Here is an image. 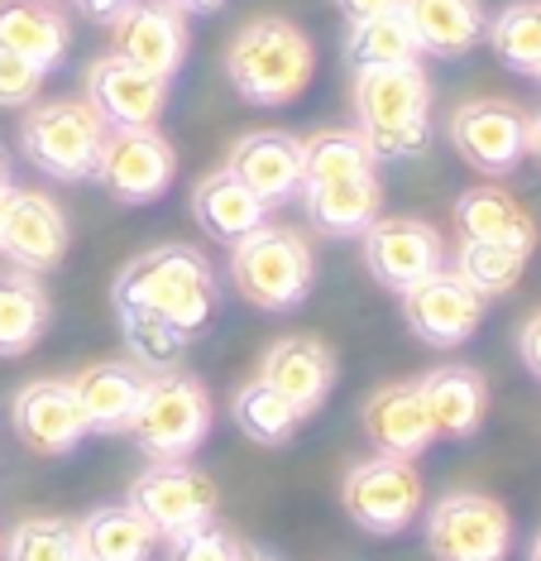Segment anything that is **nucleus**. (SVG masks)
<instances>
[{"instance_id": "obj_2", "label": "nucleus", "mask_w": 541, "mask_h": 561, "mask_svg": "<svg viewBox=\"0 0 541 561\" xmlns=\"http://www.w3.org/2000/svg\"><path fill=\"white\" fill-rule=\"evenodd\" d=\"M355 130L373 159H417L431 145V82L407 68H355Z\"/></svg>"}, {"instance_id": "obj_6", "label": "nucleus", "mask_w": 541, "mask_h": 561, "mask_svg": "<svg viewBox=\"0 0 541 561\" xmlns=\"http://www.w3.org/2000/svg\"><path fill=\"white\" fill-rule=\"evenodd\" d=\"M211 432V393L187 369H149L130 437L149 461H183Z\"/></svg>"}, {"instance_id": "obj_16", "label": "nucleus", "mask_w": 541, "mask_h": 561, "mask_svg": "<svg viewBox=\"0 0 541 561\" xmlns=\"http://www.w3.org/2000/svg\"><path fill=\"white\" fill-rule=\"evenodd\" d=\"M68 240H72V231H68V216H62L58 202L34 193V187H15L5 226H0V254L24 274H48L62 264Z\"/></svg>"}, {"instance_id": "obj_23", "label": "nucleus", "mask_w": 541, "mask_h": 561, "mask_svg": "<svg viewBox=\"0 0 541 561\" xmlns=\"http://www.w3.org/2000/svg\"><path fill=\"white\" fill-rule=\"evenodd\" d=\"M417 393H422V403H427L436 437H450V442L474 437L488 413V385L480 369H470V365L431 369L427 379H417Z\"/></svg>"}, {"instance_id": "obj_34", "label": "nucleus", "mask_w": 541, "mask_h": 561, "mask_svg": "<svg viewBox=\"0 0 541 561\" xmlns=\"http://www.w3.org/2000/svg\"><path fill=\"white\" fill-rule=\"evenodd\" d=\"M522 270H527V254L513 250V245H494V240H460V250H456V274L465 278V284L480 288L484 298L518 288Z\"/></svg>"}, {"instance_id": "obj_28", "label": "nucleus", "mask_w": 541, "mask_h": 561, "mask_svg": "<svg viewBox=\"0 0 541 561\" xmlns=\"http://www.w3.org/2000/svg\"><path fill=\"white\" fill-rule=\"evenodd\" d=\"M77 547L87 561H153L159 533L135 504H101L77 523Z\"/></svg>"}, {"instance_id": "obj_24", "label": "nucleus", "mask_w": 541, "mask_h": 561, "mask_svg": "<svg viewBox=\"0 0 541 561\" xmlns=\"http://www.w3.org/2000/svg\"><path fill=\"white\" fill-rule=\"evenodd\" d=\"M302 207H307L312 231L331 236V240H350V236L369 231L373 216H383V183L373 173L312 183V187H302Z\"/></svg>"}, {"instance_id": "obj_5", "label": "nucleus", "mask_w": 541, "mask_h": 561, "mask_svg": "<svg viewBox=\"0 0 541 561\" xmlns=\"http://www.w3.org/2000/svg\"><path fill=\"white\" fill-rule=\"evenodd\" d=\"M106 135H111V125L96 116V106L87 96L34 101L20 121L24 159L44 178H58V183H82V178H92Z\"/></svg>"}, {"instance_id": "obj_49", "label": "nucleus", "mask_w": 541, "mask_h": 561, "mask_svg": "<svg viewBox=\"0 0 541 561\" xmlns=\"http://www.w3.org/2000/svg\"><path fill=\"white\" fill-rule=\"evenodd\" d=\"M537 82H541V72H537Z\"/></svg>"}, {"instance_id": "obj_44", "label": "nucleus", "mask_w": 541, "mask_h": 561, "mask_svg": "<svg viewBox=\"0 0 541 561\" xmlns=\"http://www.w3.org/2000/svg\"><path fill=\"white\" fill-rule=\"evenodd\" d=\"M10 197H15V183L0 187V226H5V211H10Z\"/></svg>"}, {"instance_id": "obj_4", "label": "nucleus", "mask_w": 541, "mask_h": 561, "mask_svg": "<svg viewBox=\"0 0 541 561\" xmlns=\"http://www.w3.org/2000/svg\"><path fill=\"white\" fill-rule=\"evenodd\" d=\"M230 278L235 293L260 312H292L316 284V260L302 231L264 221L260 231L230 245Z\"/></svg>"}, {"instance_id": "obj_9", "label": "nucleus", "mask_w": 541, "mask_h": 561, "mask_svg": "<svg viewBox=\"0 0 541 561\" xmlns=\"http://www.w3.org/2000/svg\"><path fill=\"white\" fill-rule=\"evenodd\" d=\"M450 145L484 178H508L527 159V116L513 101L474 96L450 111Z\"/></svg>"}, {"instance_id": "obj_30", "label": "nucleus", "mask_w": 541, "mask_h": 561, "mask_svg": "<svg viewBox=\"0 0 541 561\" xmlns=\"http://www.w3.org/2000/svg\"><path fill=\"white\" fill-rule=\"evenodd\" d=\"M345 58L355 68H407V62H417L422 48H417V34H412L403 5L369 15V20H355L350 39H345Z\"/></svg>"}, {"instance_id": "obj_15", "label": "nucleus", "mask_w": 541, "mask_h": 561, "mask_svg": "<svg viewBox=\"0 0 541 561\" xmlns=\"http://www.w3.org/2000/svg\"><path fill=\"white\" fill-rule=\"evenodd\" d=\"M87 101L111 130H149L169 106V82L125 62L120 54H106L87 68Z\"/></svg>"}, {"instance_id": "obj_12", "label": "nucleus", "mask_w": 541, "mask_h": 561, "mask_svg": "<svg viewBox=\"0 0 541 561\" xmlns=\"http://www.w3.org/2000/svg\"><path fill=\"white\" fill-rule=\"evenodd\" d=\"M125 504H135L139 514L153 523L159 538H177V533L216 518L221 494H216V480L206 476V470H192L183 461H153L145 476L130 484V500Z\"/></svg>"}, {"instance_id": "obj_7", "label": "nucleus", "mask_w": 541, "mask_h": 561, "mask_svg": "<svg viewBox=\"0 0 541 561\" xmlns=\"http://www.w3.org/2000/svg\"><path fill=\"white\" fill-rule=\"evenodd\" d=\"M341 504L365 533L393 538L407 523H417L422 504H427V484L417 476V461H407V456H369V461L350 466Z\"/></svg>"}, {"instance_id": "obj_41", "label": "nucleus", "mask_w": 541, "mask_h": 561, "mask_svg": "<svg viewBox=\"0 0 541 561\" xmlns=\"http://www.w3.org/2000/svg\"><path fill=\"white\" fill-rule=\"evenodd\" d=\"M72 5L82 10V15H92V20H115L125 5H130V0H72Z\"/></svg>"}, {"instance_id": "obj_13", "label": "nucleus", "mask_w": 541, "mask_h": 561, "mask_svg": "<svg viewBox=\"0 0 541 561\" xmlns=\"http://www.w3.org/2000/svg\"><path fill=\"white\" fill-rule=\"evenodd\" d=\"M365 240V264L389 293L412 288L417 278L446 270V240L422 216H373Z\"/></svg>"}, {"instance_id": "obj_8", "label": "nucleus", "mask_w": 541, "mask_h": 561, "mask_svg": "<svg viewBox=\"0 0 541 561\" xmlns=\"http://www.w3.org/2000/svg\"><path fill=\"white\" fill-rule=\"evenodd\" d=\"M513 547V518L494 494L450 490L427 508L431 561H504Z\"/></svg>"}, {"instance_id": "obj_25", "label": "nucleus", "mask_w": 541, "mask_h": 561, "mask_svg": "<svg viewBox=\"0 0 541 561\" xmlns=\"http://www.w3.org/2000/svg\"><path fill=\"white\" fill-rule=\"evenodd\" d=\"M192 211H197L202 231L211 240L235 245V240H244L250 231H260L274 207H268L254 187H244L230 169H216V173H206L197 183V193H192Z\"/></svg>"}, {"instance_id": "obj_38", "label": "nucleus", "mask_w": 541, "mask_h": 561, "mask_svg": "<svg viewBox=\"0 0 541 561\" xmlns=\"http://www.w3.org/2000/svg\"><path fill=\"white\" fill-rule=\"evenodd\" d=\"M44 92V68L0 48V106H34Z\"/></svg>"}, {"instance_id": "obj_20", "label": "nucleus", "mask_w": 541, "mask_h": 561, "mask_svg": "<svg viewBox=\"0 0 541 561\" xmlns=\"http://www.w3.org/2000/svg\"><path fill=\"white\" fill-rule=\"evenodd\" d=\"M230 173L254 187L268 207H283L302 193V139L283 130H250L230 149Z\"/></svg>"}, {"instance_id": "obj_37", "label": "nucleus", "mask_w": 541, "mask_h": 561, "mask_svg": "<svg viewBox=\"0 0 541 561\" xmlns=\"http://www.w3.org/2000/svg\"><path fill=\"white\" fill-rule=\"evenodd\" d=\"M240 538L230 528H221L216 518L197 523V528L177 533V538H169V561H235L240 557Z\"/></svg>"}, {"instance_id": "obj_11", "label": "nucleus", "mask_w": 541, "mask_h": 561, "mask_svg": "<svg viewBox=\"0 0 541 561\" xmlns=\"http://www.w3.org/2000/svg\"><path fill=\"white\" fill-rule=\"evenodd\" d=\"M398 302H403V322L412 336H422L436 351H450V346H465L480 331L488 298L474 284H465L456 270H436L398 293Z\"/></svg>"}, {"instance_id": "obj_39", "label": "nucleus", "mask_w": 541, "mask_h": 561, "mask_svg": "<svg viewBox=\"0 0 541 561\" xmlns=\"http://www.w3.org/2000/svg\"><path fill=\"white\" fill-rule=\"evenodd\" d=\"M518 355H522V365L532 369V379H541V312H532L522 322V331H518Z\"/></svg>"}, {"instance_id": "obj_14", "label": "nucleus", "mask_w": 541, "mask_h": 561, "mask_svg": "<svg viewBox=\"0 0 541 561\" xmlns=\"http://www.w3.org/2000/svg\"><path fill=\"white\" fill-rule=\"evenodd\" d=\"M111 44L125 62L173 82L187 62V15L169 0H130L111 20Z\"/></svg>"}, {"instance_id": "obj_42", "label": "nucleus", "mask_w": 541, "mask_h": 561, "mask_svg": "<svg viewBox=\"0 0 541 561\" xmlns=\"http://www.w3.org/2000/svg\"><path fill=\"white\" fill-rule=\"evenodd\" d=\"M527 159L541 169V111L537 116H527Z\"/></svg>"}, {"instance_id": "obj_26", "label": "nucleus", "mask_w": 541, "mask_h": 561, "mask_svg": "<svg viewBox=\"0 0 541 561\" xmlns=\"http://www.w3.org/2000/svg\"><path fill=\"white\" fill-rule=\"evenodd\" d=\"M456 231L460 240H494V245H513L522 254L537 250V221L513 193L494 183H480L456 202Z\"/></svg>"}, {"instance_id": "obj_1", "label": "nucleus", "mask_w": 541, "mask_h": 561, "mask_svg": "<svg viewBox=\"0 0 541 561\" xmlns=\"http://www.w3.org/2000/svg\"><path fill=\"white\" fill-rule=\"evenodd\" d=\"M115 308H139L163 317L183 336H202L221 308V284L211 264L187 245H163L130 260L115 278Z\"/></svg>"}, {"instance_id": "obj_47", "label": "nucleus", "mask_w": 541, "mask_h": 561, "mask_svg": "<svg viewBox=\"0 0 541 561\" xmlns=\"http://www.w3.org/2000/svg\"><path fill=\"white\" fill-rule=\"evenodd\" d=\"M527 561H541V533H537V542H532V557H527Z\"/></svg>"}, {"instance_id": "obj_45", "label": "nucleus", "mask_w": 541, "mask_h": 561, "mask_svg": "<svg viewBox=\"0 0 541 561\" xmlns=\"http://www.w3.org/2000/svg\"><path fill=\"white\" fill-rule=\"evenodd\" d=\"M0 187H10V154H5V145H0Z\"/></svg>"}, {"instance_id": "obj_48", "label": "nucleus", "mask_w": 541, "mask_h": 561, "mask_svg": "<svg viewBox=\"0 0 541 561\" xmlns=\"http://www.w3.org/2000/svg\"><path fill=\"white\" fill-rule=\"evenodd\" d=\"M0 561H5V538H0Z\"/></svg>"}, {"instance_id": "obj_21", "label": "nucleus", "mask_w": 541, "mask_h": 561, "mask_svg": "<svg viewBox=\"0 0 541 561\" xmlns=\"http://www.w3.org/2000/svg\"><path fill=\"white\" fill-rule=\"evenodd\" d=\"M145 379L149 369H139L130 360H101L92 369L72 379V393L82 403V417H87V432H130V417L139 399H145Z\"/></svg>"}, {"instance_id": "obj_19", "label": "nucleus", "mask_w": 541, "mask_h": 561, "mask_svg": "<svg viewBox=\"0 0 541 561\" xmlns=\"http://www.w3.org/2000/svg\"><path fill=\"white\" fill-rule=\"evenodd\" d=\"M359 427H365V437L379 456H407V461H417L436 442V427L427 417V403H422L417 385L373 389L365 408H359Z\"/></svg>"}, {"instance_id": "obj_22", "label": "nucleus", "mask_w": 541, "mask_h": 561, "mask_svg": "<svg viewBox=\"0 0 541 561\" xmlns=\"http://www.w3.org/2000/svg\"><path fill=\"white\" fill-rule=\"evenodd\" d=\"M0 48L54 72L72 48V24L54 0H0Z\"/></svg>"}, {"instance_id": "obj_18", "label": "nucleus", "mask_w": 541, "mask_h": 561, "mask_svg": "<svg viewBox=\"0 0 541 561\" xmlns=\"http://www.w3.org/2000/svg\"><path fill=\"white\" fill-rule=\"evenodd\" d=\"M260 379L312 417L336 389V351L316 336H278L260 360Z\"/></svg>"}, {"instance_id": "obj_40", "label": "nucleus", "mask_w": 541, "mask_h": 561, "mask_svg": "<svg viewBox=\"0 0 541 561\" xmlns=\"http://www.w3.org/2000/svg\"><path fill=\"white\" fill-rule=\"evenodd\" d=\"M403 5V0H336V10L345 20H369V15H383V10H398Z\"/></svg>"}, {"instance_id": "obj_29", "label": "nucleus", "mask_w": 541, "mask_h": 561, "mask_svg": "<svg viewBox=\"0 0 541 561\" xmlns=\"http://www.w3.org/2000/svg\"><path fill=\"white\" fill-rule=\"evenodd\" d=\"M48 293L34 274L24 270H0V355L15 360L38 346L48 331Z\"/></svg>"}, {"instance_id": "obj_35", "label": "nucleus", "mask_w": 541, "mask_h": 561, "mask_svg": "<svg viewBox=\"0 0 541 561\" xmlns=\"http://www.w3.org/2000/svg\"><path fill=\"white\" fill-rule=\"evenodd\" d=\"M120 331H125V346H130L139 369H177L183 365L187 336L163 322V317L139 312V308H120Z\"/></svg>"}, {"instance_id": "obj_43", "label": "nucleus", "mask_w": 541, "mask_h": 561, "mask_svg": "<svg viewBox=\"0 0 541 561\" xmlns=\"http://www.w3.org/2000/svg\"><path fill=\"white\" fill-rule=\"evenodd\" d=\"M169 5H177L183 15H211V10H221L226 0H169Z\"/></svg>"}, {"instance_id": "obj_17", "label": "nucleus", "mask_w": 541, "mask_h": 561, "mask_svg": "<svg viewBox=\"0 0 541 561\" xmlns=\"http://www.w3.org/2000/svg\"><path fill=\"white\" fill-rule=\"evenodd\" d=\"M10 423L34 456H68L87 437V417L72 393V379H30L10 403Z\"/></svg>"}, {"instance_id": "obj_33", "label": "nucleus", "mask_w": 541, "mask_h": 561, "mask_svg": "<svg viewBox=\"0 0 541 561\" xmlns=\"http://www.w3.org/2000/svg\"><path fill=\"white\" fill-rule=\"evenodd\" d=\"M488 44L522 78L541 72V0H513L494 20H488Z\"/></svg>"}, {"instance_id": "obj_3", "label": "nucleus", "mask_w": 541, "mask_h": 561, "mask_svg": "<svg viewBox=\"0 0 541 561\" xmlns=\"http://www.w3.org/2000/svg\"><path fill=\"white\" fill-rule=\"evenodd\" d=\"M316 72V48L292 20H250L226 48V78L250 106H292Z\"/></svg>"}, {"instance_id": "obj_50", "label": "nucleus", "mask_w": 541, "mask_h": 561, "mask_svg": "<svg viewBox=\"0 0 541 561\" xmlns=\"http://www.w3.org/2000/svg\"><path fill=\"white\" fill-rule=\"evenodd\" d=\"M82 561H87V557H82Z\"/></svg>"}, {"instance_id": "obj_27", "label": "nucleus", "mask_w": 541, "mask_h": 561, "mask_svg": "<svg viewBox=\"0 0 541 561\" xmlns=\"http://www.w3.org/2000/svg\"><path fill=\"white\" fill-rule=\"evenodd\" d=\"M403 15L431 58H465L488 30L480 0H403Z\"/></svg>"}, {"instance_id": "obj_32", "label": "nucleus", "mask_w": 541, "mask_h": 561, "mask_svg": "<svg viewBox=\"0 0 541 561\" xmlns=\"http://www.w3.org/2000/svg\"><path fill=\"white\" fill-rule=\"evenodd\" d=\"M373 163L379 159H373V149L359 130H316L312 139H302V187L373 173Z\"/></svg>"}, {"instance_id": "obj_46", "label": "nucleus", "mask_w": 541, "mask_h": 561, "mask_svg": "<svg viewBox=\"0 0 541 561\" xmlns=\"http://www.w3.org/2000/svg\"><path fill=\"white\" fill-rule=\"evenodd\" d=\"M235 561H278V557H268V552H250V547H240V557Z\"/></svg>"}, {"instance_id": "obj_31", "label": "nucleus", "mask_w": 541, "mask_h": 561, "mask_svg": "<svg viewBox=\"0 0 541 561\" xmlns=\"http://www.w3.org/2000/svg\"><path fill=\"white\" fill-rule=\"evenodd\" d=\"M230 413H235V427L244 432V437L260 442V446H288L302 432V423H307L302 408L288 403L278 389H268L260 375H254L250 385L235 389V403H230Z\"/></svg>"}, {"instance_id": "obj_10", "label": "nucleus", "mask_w": 541, "mask_h": 561, "mask_svg": "<svg viewBox=\"0 0 541 561\" xmlns=\"http://www.w3.org/2000/svg\"><path fill=\"white\" fill-rule=\"evenodd\" d=\"M173 145L159 135V125H149V130H111L92 178L125 207H149L173 187Z\"/></svg>"}, {"instance_id": "obj_36", "label": "nucleus", "mask_w": 541, "mask_h": 561, "mask_svg": "<svg viewBox=\"0 0 541 561\" xmlns=\"http://www.w3.org/2000/svg\"><path fill=\"white\" fill-rule=\"evenodd\" d=\"M5 561H82L77 523L68 518H24L5 538Z\"/></svg>"}]
</instances>
